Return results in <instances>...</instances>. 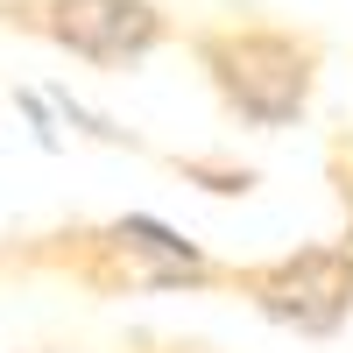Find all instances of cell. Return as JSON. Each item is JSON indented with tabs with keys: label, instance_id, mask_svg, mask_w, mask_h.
<instances>
[{
	"label": "cell",
	"instance_id": "6da1fadb",
	"mask_svg": "<svg viewBox=\"0 0 353 353\" xmlns=\"http://www.w3.org/2000/svg\"><path fill=\"white\" fill-rule=\"evenodd\" d=\"M205 64L226 85L233 113H248L261 128H283L290 113H304V92H311V50L290 43V36H205Z\"/></svg>",
	"mask_w": 353,
	"mask_h": 353
},
{
	"label": "cell",
	"instance_id": "3957f363",
	"mask_svg": "<svg viewBox=\"0 0 353 353\" xmlns=\"http://www.w3.org/2000/svg\"><path fill=\"white\" fill-rule=\"evenodd\" d=\"M28 14H36L43 36L71 43L92 64H128L163 36L156 8H141V0H50V8H28Z\"/></svg>",
	"mask_w": 353,
	"mask_h": 353
},
{
	"label": "cell",
	"instance_id": "7a4b0ae2",
	"mask_svg": "<svg viewBox=\"0 0 353 353\" xmlns=\"http://www.w3.org/2000/svg\"><path fill=\"white\" fill-rule=\"evenodd\" d=\"M248 290H254V304L269 318H283V325L332 332L339 318L353 311V254H339V248L290 254V261H276V269L248 276Z\"/></svg>",
	"mask_w": 353,
	"mask_h": 353
}]
</instances>
